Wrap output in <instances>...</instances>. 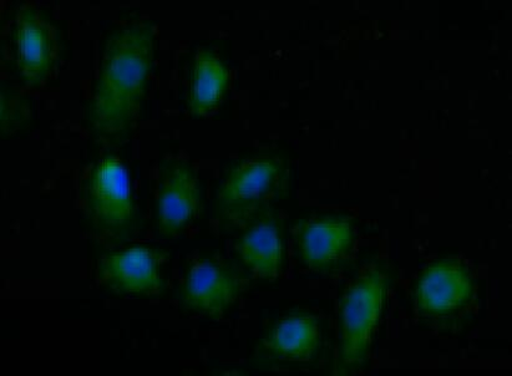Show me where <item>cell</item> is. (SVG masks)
Wrapping results in <instances>:
<instances>
[{"label": "cell", "mask_w": 512, "mask_h": 376, "mask_svg": "<svg viewBox=\"0 0 512 376\" xmlns=\"http://www.w3.org/2000/svg\"><path fill=\"white\" fill-rule=\"evenodd\" d=\"M154 25H126L106 40L89 109L91 134L100 145L123 144L139 120L154 63Z\"/></svg>", "instance_id": "cell-1"}, {"label": "cell", "mask_w": 512, "mask_h": 376, "mask_svg": "<svg viewBox=\"0 0 512 376\" xmlns=\"http://www.w3.org/2000/svg\"><path fill=\"white\" fill-rule=\"evenodd\" d=\"M84 212L91 236L103 245L128 240L135 223L129 172L118 156L95 162L84 187Z\"/></svg>", "instance_id": "cell-2"}, {"label": "cell", "mask_w": 512, "mask_h": 376, "mask_svg": "<svg viewBox=\"0 0 512 376\" xmlns=\"http://www.w3.org/2000/svg\"><path fill=\"white\" fill-rule=\"evenodd\" d=\"M388 292V274L368 267L354 279L342 298L339 312V374H349L366 363Z\"/></svg>", "instance_id": "cell-3"}, {"label": "cell", "mask_w": 512, "mask_h": 376, "mask_svg": "<svg viewBox=\"0 0 512 376\" xmlns=\"http://www.w3.org/2000/svg\"><path fill=\"white\" fill-rule=\"evenodd\" d=\"M286 186V167L275 157L242 161L228 174L217 196L222 222L233 228L248 225Z\"/></svg>", "instance_id": "cell-4"}, {"label": "cell", "mask_w": 512, "mask_h": 376, "mask_svg": "<svg viewBox=\"0 0 512 376\" xmlns=\"http://www.w3.org/2000/svg\"><path fill=\"white\" fill-rule=\"evenodd\" d=\"M474 297L469 273L456 262H440L425 271L415 291V303L423 318L450 324L466 313Z\"/></svg>", "instance_id": "cell-5"}, {"label": "cell", "mask_w": 512, "mask_h": 376, "mask_svg": "<svg viewBox=\"0 0 512 376\" xmlns=\"http://www.w3.org/2000/svg\"><path fill=\"white\" fill-rule=\"evenodd\" d=\"M167 259L169 253L144 246L104 254L99 259L98 278L115 294L160 296L165 289L161 267Z\"/></svg>", "instance_id": "cell-6"}, {"label": "cell", "mask_w": 512, "mask_h": 376, "mask_svg": "<svg viewBox=\"0 0 512 376\" xmlns=\"http://www.w3.org/2000/svg\"><path fill=\"white\" fill-rule=\"evenodd\" d=\"M13 44L20 78L29 86L42 83L57 62V28L39 9L24 5L15 15Z\"/></svg>", "instance_id": "cell-7"}, {"label": "cell", "mask_w": 512, "mask_h": 376, "mask_svg": "<svg viewBox=\"0 0 512 376\" xmlns=\"http://www.w3.org/2000/svg\"><path fill=\"white\" fill-rule=\"evenodd\" d=\"M201 188L194 170L184 161H172L161 170L156 227L161 237L176 238L199 218Z\"/></svg>", "instance_id": "cell-8"}, {"label": "cell", "mask_w": 512, "mask_h": 376, "mask_svg": "<svg viewBox=\"0 0 512 376\" xmlns=\"http://www.w3.org/2000/svg\"><path fill=\"white\" fill-rule=\"evenodd\" d=\"M242 278L225 263L196 259L181 289V306L187 312L220 317L237 301Z\"/></svg>", "instance_id": "cell-9"}, {"label": "cell", "mask_w": 512, "mask_h": 376, "mask_svg": "<svg viewBox=\"0 0 512 376\" xmlns=\"http://www.w3.org/2000/svg\"><path fill=\"white\" fill-rule=\"evenodd\" d=\"M321 344L319 320L309 314H293L273 325L262 339L260 353L267 362L306 365L316 358Z\"/></svg>", "instance_id": "cell-10"}, {"label": "cell", "mask_w": 512, "mask_h": 376, "mask_svg": "<svg viewBox=\"0 0 512 376\" xmlns=\"http://www.w3.org/2000/svg\"><path fill=\"white\" fill-rule=\"evenodd\" d=\"M296 240L304 262L314 271H327L351 251L352 223L346 217L317 218L298 226Z\"/></svg>", "instance_id": "cell-11"}, {"label": "cell", "mask_w": 512, "mask_h": 376, "mask_svg": "<svg viewBox=\"0 0 512 376\" xmlns=\"http://www.w3.org/2000/svg\"><path fill=\"white\" fill-rule=\"evenodd\" d=\"M236 251L253 277L276 279L280 276L283 246L275 222L261 221L248 228L236 243Z\"/></svg>", "instance_id": "cell-12"}, {"label": "cell", "mask_w": 512, "mask_h": 376, "mask_svg": "<svg viewBox=\"0 0 512 376\" xmlns=\"http://www.w3.org/2000/svg\"><path fill=\"white\" fill-rule=\"evenodd\" d=\"M228 85L226 65L211 50H200L192 68L189 109L195 116H206L221 103Z\"/></svg>", "instance_id": "cell-13"}]
</instances>
